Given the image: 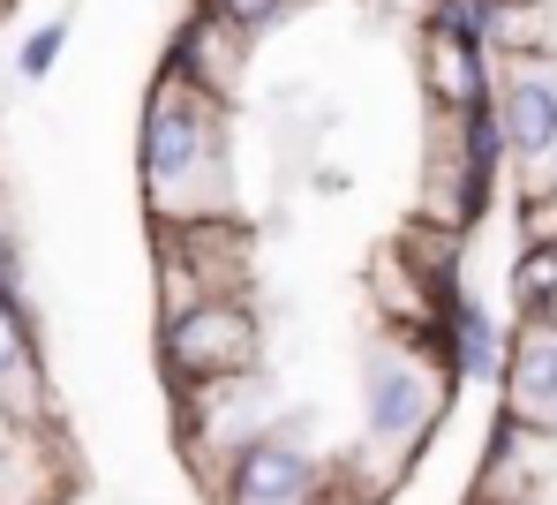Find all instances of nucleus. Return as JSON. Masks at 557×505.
<instances>
[{
	"label": "nucleus",
	"instance_id": "13",
	"mask_svg": "<svg viewBox=\"0 0 557 505\" xmlns=\"http://www.w3.org/2000/svg\"><path fill=\"white\" fill-rule=\"evenodd\" d=\"M203 8H211V15H219L226 30H242L249 46H257L264 30H278V23L294 15V0H203Z\"/></svg>",
	"mask_w": 557,
	"mask_h": 505
},
{
	"label": "nucleus",
	"instance_id": "16",
	"mask_svg": "<svg viewBox=\"0 0 557 505\" xmlns=\"http://www.w3.org/2000/svg\"><path fill=\"white\" fill-rule=\"evenodd\" d=\"M482 8H550V0H482Z\"/></svg>",
	"mask_w": 557,
	"mask_h": 505
},
{
	"label": "nucleus",
	"instance_id": "9",
	"mask_svg": "<svg viewBox=\"0 0 557 505\" xmlns=\"http://www.w3.org/2000/svg\"><path fill=\"white\" fill-rule=\"evenodd\" d=\"M249 61H257V46L242 30H226L203 0L188 8V23L174 30V53H166V69L182 76L188 91H203V99H219V106H234V91L249 84Z\"/></svg>",
	"mask_w": 557,
	"mask_h": 505
},
{
	"label": "nucleus",
	"instance_id": "5",
	"mask_svg": "<svg viewBox=\"0 0 557 505\" xmlns=\"http://www.w3.org/2000/svg\"><path fill=\"white\" fill-rule=\"evenodd\" d=\"M211 491H219V505H324L332 460L272 422V430H257V438L226 460V476H219Z\"/></svg>",
	"mask_w": 557,
	"mask_h": 505
},
{
	"label": "nucleus",
	"instance_id": "2",
	"mask_svg": "<svg viewBox=\"0 0 557 505\" xmlns=\"http://www.w3.org/2000/svg\"><path fill=\"white\" fill-rule=\"evenodd\" d=\"M445 401H453V370L437 340L376 332L362 347V445L414 460V445L445 422Z\"/></svg>",
	"mask_w": 557,
	"mask_h": 505
},
{
	"label": "nucleus",
	"instance_id": "17",
	"mask_svg": "<svg viewBox=\"0 0 557 505\" xmlns=\"http://www.w3.org/2000/svg\"><path fill=\"white\" fill-rule=\"evenodd\" d=\"M520 505H550V498H520Z\"/></svg>",
	"mask_w": 557,
	"mask_h": 505
},
{
	"label": "nucleus",
	"instance_id": "18",
	"mask_svg": "<svg viewBox=\"0 0 557 505\" xmlns=\"http://www.w3.org/2000/svg\"><path fill=\"white\" fill-rule=\"evenodd\" d=\"M0 8H8V0H0Z\"/></svg>",
	"mask_w": 557,
	"mask_h": 505
},
{
	"label": "nucleus",
	"instance_id": "10",
	"mask_svg": "<svg viewBox=\"0 0 557 505\" xmlns=\"http://www.w3.org/2000/svg\"><path fill=\"white\" fill-rule=\"evenodd\" d=\"M543 445H550V438H535V430H520V422H505V415H497L490 453H482V476H474V498H467V505L543 498V468H550V453H543Z\"/></svg>",
	"mask_w": 557,
	"mask_h": 505
},
{
	"label": "nucleus",
	"instance_id": "8",
	"mask_svg": "<svg viewBox=\"0 0 557 505\" xmlns=\"http://www.w3.org/2000/svg\"><path fill=\"white\" fill-rule=\"evenodd\" d=\"M0 422L8 430H53L46 340H38L23 295H0Z\"/></svg>",
	"mask_w": 557,
	"mask_h": 505
},
{
	"label": "nucleus",
	"instance_id": "12",
	"mask_svg": "<svg viewBox=\"0 0 557 505\" xmlns=\"http://www.w3.org/2000/svg\"><path fill=\"white\" fill-rule=\"evenodd\" d=\"M437 347H445L453 385H482V378H497V362H505V324L474 303V295H460V303L437 317Z\"/></svg>",
	"mask_w": 557,
	"mask_h": 505
},
{
	"label": "nucleus",
	"instance_id": "15",
	"mask_svg": "<svg viewBox=\"0 0 557 505\" xmlns=\"http://www.w3.org/2000/svg\"><path fill=\"white\" fill-rule=\"evenodd\" d=\"M0 295H23V264H15V242L0 234Z\"/></svg>",
	"mask_w": 557,
	"mask_h": 505
},
{
	"label": "nucleus",
	"instance_id": "11",
	"mask_svg": "<svg viewBox=\"0 0 557 505\" xmlns=\"http://www.w3.org/2000/svg\"><path fill=\"white\" fill-rule=\"evenodd\" d=\"M422 69H430V113L490 106V53L474 30H422Z\"/></svg>",
	"mask_w": 557,
	"mask_h": 505
},
{
	"label": "nucleus",
	"instance_id": "1",
	"mask_svg": "<svg viewBox=\"0 0 557 505\" xmlns=\"http://www.w3.org/2000/svg\"><path fill=\"white\" fill-rule=\"evenodd\" d=\"M136 167H144L151 226L234 219V113L188 91L174 69H159L144 99V128H136Z\"/></svg>",
	"mask_w": 557,
	"mask_h": 505
},
{
	"label": "nucleus",
	"instance_id": "14",
	"mask_svg": "<svg viewBox=\"0 0 557 505\" xmlns=\"http://www.w3.org/2000/svg\"><path fill=\"white\" fill-rule=\"evenodd\" d=\"M61 46H69V15L38 23V30L15 46V76H23V84H46V76H53V61H61Z\"/></svg>",
	"mask_w": 557,
	"mask_h": 505
},
{
	"label": "nucleus",
	"instance_id": "4",
	"mask_svg": "<svg viewBox=\"0 0 557 505\" xmlns=\"http://www.w3.org/2000/svg\"><path fill=\"white\" fill-rule=\"evenodd\" d=\"M264 355V324L249 303H196L182 317H159V362L174 385H226V378H257Z\"/></svg>",
	"mask_w": 557,
	"mask_h": 505
},
{
	"label": "nucleus",
	"instance_id": "3",
	"mask_svg": "<svg viewBox=\"0 0 557 505\" xmlns=\"http://www.w3.org/2000/svg\"><path fill=\"white\" fill-rule=\"evenodd\" d=\"M490 113H497L520 204H557V53L505 61L490 84Z\"/></svg>",
	"mask_w": 557,
	"mask_h": 505
},
{
	"label": "nucleus",
	"instance_id": "7",
	"mask_svg": "<svg viewBox=\"0 0 557 505\" xmlns=\"http://www.w3.org/2000/svg\"><path fill=\"white\" fill-rule=\"evenodd\" d=\"M497 415L535 430V438H557V332L550 324H528L505 332V362H497Z\"/></svg>",
	"mask_w": 557,
	"mask_h": 505
},
{
	"label": "nucleus",
	"instance_id": "6",
	"mask_svg": "<svg viewBox=\"0 0 557 505\" xmlns=\"http://www.w3.org/2000/svg\"><path fill=\"white\" fill-rule=\"evenodd\" d=\"M257 430H272V393H264V378H226V385H188L182 393V445L203 460L211 483L226 476V460H234Z\"/></svg>",
	"mask_w": 557,
	"mask_h": 505
}]
</instances>
